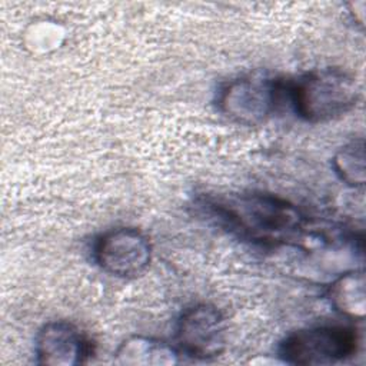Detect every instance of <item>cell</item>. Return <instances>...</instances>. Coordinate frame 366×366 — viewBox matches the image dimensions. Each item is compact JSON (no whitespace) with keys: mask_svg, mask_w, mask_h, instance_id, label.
<instances>
[{"mask_svg":"<svg viewBox=\"0 0 366 366\" xmlns=\"http://www.w3.org/2000/svg\"><path fill=\"white\" fill-rule=\"evenodd\" d=\"M212 219L237 237L264 247L303 246L310 230L306 216L283 197L239 193L202 202Z\"/></svg>","mask_w":366,"mask_h":366,"instance_id":"1","label":"cell"},{"mask_svg":"<svg viewBox=\"0 0 366 366\" xmlns=\"http://www.w3.org/2000/svg\"><path fill=\"white\" fill-rule=\"evenodd\" d=\"M295 113L309 123H323L352 110L360 96L356 80L339 69H317L286 83Z\"/></svg>","mask_w":366,"mask_h":366,"instance_id":"2","label":"cell"},{"mask_svg":"<svg viewBox=\"0 0 366 366\" xmlns=\"http://www.w3.org/2000/svg\"><path fill=\"white\" fill-rule=\"evenodd\" d=\"M356 329L342 325H322L296 330L279 346L285 365L322 366L342 362L357 352Z\"/></svg>","mask_w":366,"mask_h":366,"instance_id":"3","label":"cell"},{"mask_svg":"<svg viewBox=\"0 0 366 366\" xmlns=\"http://www.w3.org/2000/svg\"><path fill=\"white\" fill-rule=\"evenodd\" d=\"M283 92L285 84L279 80L262 76L239 77L220 89L217 106L229 120L256 126L273 114Z\"/></svg>","mask_w":366,"mask_h":366,"instance_id":"4","label":"cell"},{"mask_svg":"<svg viewBox=\"0 0 366 366\" xmlns=\"http://www.w3.org/2000/svg\"><path fill=\"white\" fill-rule=\"evenodd\" d=\"M97 266L117 277L143 273L152 260L149 237L136 227H116L102 233L93 246Z\"/></svg>","mask_w":366,"mask_h":366,"instance_id":"5","label":"cell"},{"mask_svg":"<svg viewBox=\"0 0 366 366\" xmlns=\"http://www.w3.org/2000/svg\"><path fill=\"white\" fill-rule=\"evenodd\" d=\"M224 317L207 303L187 307L176 325V340L180 353L194 359L219 356L224 349Z\"/></svg>","mask_w":366,"mask_h":366,"instance_id":"6","label":"cell"},{"mask_svg":"<svg viewBox=\"0 0 366 366\" xmlns=\"http://www.w3.org/2000/svg\"><path fill=\"white\" fill-rule=\"evenodd\" d=\"M34 352L40 365L74 366L86 360L90 346L74 325L66 320H53L37 333Z\"/></svg>","mask_w":366,"mask_h":366,"instance_id":"7","label":"cell"},{"mask_svg":"<svg viewBox=\"0 0 366 366\" xmlns=\"http://www.w3.org/2000/svg\"><path fill=\"white\" fill-rule=\"evenodd\" d=\"M180 350L163 340L134 335L123 340L114 352V363L123 366H173L180 362Z\"/></svg>","mask_w":366,"mask_h":366,"instance_id":"8","label":"cell"},{"mask_svg":"<svg viewBox=\"0 0 366 366\" xmlns=\"http://www.w3.org/2000/svg\"><path fill=\"white\" fill-rule=\"evenodd\" d=\"M365 272L362 267L350 269L337 274L329 285L327 297L336 312L362 320L366 313Z\"/></svg>","mask_w":366,"mask_h":366,"instance_id":"9","label":"cell"},{"mask_svg":"<svg viewBox=\"0 0 366 366\" xmlns=\"http://www.w3.org/2000/svg\"><path fill=\"white\" fill-rule=\"evenodd\" d=\"M365 162V140L359 137L346 143L335 153L332 167L345 184L357 189L363 187L366 182Z\"/></svg>","mask_w":366,"mask_h":366,"instance_id":"10","label":"cell"}]
</instances>
